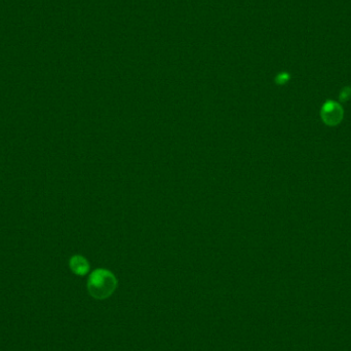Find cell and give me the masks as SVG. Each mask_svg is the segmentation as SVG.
Listing matches in <instances>:
<instances>
[{
  "mask_svg": "<svg viewBox=\"0 0 351 351\" xmlns=\"http://www.w3.org/2000/svg\"><path fill=\"white\" fill-rule=\"evenodd\" d=\"M117 279L114 274L106 269H97L87 280V289L97 299H106L115 291Z\"/></svg>",
  "mask_w": 351,
  "mask_h": 351,
  "instance_id": "6da1fadb",
  "label": "cell"
},
{
  "mask_svg": "<svg viewBox=\"0 0 351 351\" xmlns=\"http://www.w3.org/2000/svg\"><path fill=\"white\" fill-rule=\"evenodd\" d=\"M321 115H323L324 121L328 125L333 126V125H336L341 120L342 110L338 104L328 103L324 107L323 112H321Z\"/></svg>",
  "mask_w": 351,
  "mask_h": 351,
  "instance_id": "7a4b0ae2",
  "label": "cell"
},
{
  "mask_svg": "<svg viewBox=\"0 0 351 351\" xmlns=\"http://www.w3.org/2000/svg\"><path fill=\"white\" fill-rule=\"evenodd\" d=\"M69 267L74 274L79 276L85 275L90 270L89 262H87V260L84 257L80 255H75L70 258Z\"/></svg>",
  "mask_w": 351,
  "mask_h": 351,
  "instance_id": "3957f363",
  "label": "cell"
}]
</instances>
